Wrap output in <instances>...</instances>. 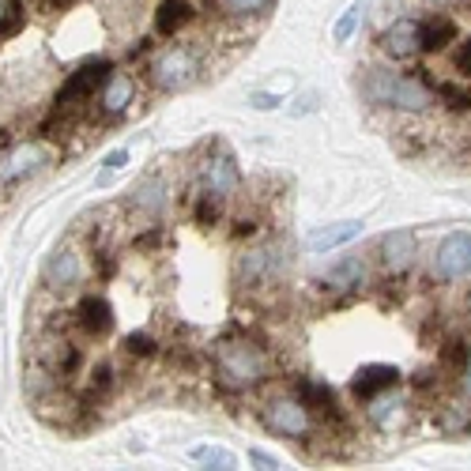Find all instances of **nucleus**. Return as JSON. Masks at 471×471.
<instances>
[{
    "label": "nucleus",
    "instance_id": "obj_1",
    "mask_svg": "<svg viewBox=\"0 0 471 471\" xmlns=\"http://www.w3.org/2000/svg\"><path fill=\"white\" fill-rule=\"evenodd\" d=\"M359 87L369 106L404 110V113H426L434 106V91L419 76H399V72H389V68H366Z\"/></svg>",
    "mask_w": 471,
    "mask_h": 471
},
{
    "label": "nucleus",
    "instance_id": "obj_2",
    "mask_svg": "<svg viewBox=\"0 0 471 471\" xmlns=\"http://www.w3.org/2000/svg\"><path fill=\"white\" fill-rule=\"evenodd\" d=\"M216 374L231 389H249V384L268 377V354L249 339H226L216 351Z\"/></svg>",
    "mask_w": 471,
    "mask_h": 471
},
{
    "label": "nucleus",
    "instance_id": "obj_3",
    "mask_svg": "<svg viewBox=\"0 0 471 471\" xmlns=\"http://www.w3.org/2000/svg\"><path fill=\"white\" fill-rule=\"evenodd\" d=\"M196 72H200L196 53L189 46H170V49H163L159 57L148 61L144 80H148V87L163 91V95H174L181 87H189V83L196 80Z\"/></svg>",
    "mask_w": 471,
    "mask_h": 471
},
{
    "label": "nucleus",
    "instance_id": "obj_4",
    "mask_svg": "<svg viewBox=\"0 0 471 471\" xmlns=\"http://www.w3.org/2000/svg\"><path fill=\"white\" fill-rule=\"evenodd\" d=\"M264 426L279 437L298 441V437H306L313 430V415L298 396H276V399L264 404Z\"/></svg>",
    "mask_w": 471,
    "mask_h": 471
},
{
    "label": "nucleus",
    "instance_id": "obj_5",
    "mask_svg": "<svg viewBox=\"0 0 471 471\" xmlns=\"http://www.w3.org/2000/svg\"><path fill=\"white\" fill-rule=\"evenodd\" d=\"M110 72H113V61H106V57H95V61L80 65L76 72L65 80V87L57 91V106H61V110H72V106H80V103H87V98L110 80Z\"/></svg>",
    "mask_w": 471,
    "mask_h": 471
},
{
    "label": "nucleus",
    "instance_id": "obj_6",
    "mask_svg": "<svg viewBox=\"0 0 471 471\" xmlns=\"http://www.w3.org/2000/svg\"><path fill=\"white\" fill-rule=\"evenodd\" d=\"M283 268H287V256H283L279 246L249 249V253H241V261H238V283L249 291L268 287V283H276L283 276Z\"/></svg>",
    "mask_w": 471,
    "mask_h": 471
},
{
    "label": "nucleus",
    "instance_id": "obj_7",
    "mask_svg": "<svg viewBox=\"0 0 471 471\" xmlns=\"http://www.w3.org/2000/svg\"><path fill=\"white\" fill-rule=\"evenodd\" d=\"M434 276L445 279V283H456V279L471 276V234L467 231H452L437 246V253H434Z\"/></svg>",
    "mask_w": 471,
    "mask_h": 471
},
{
    "label": "nucleus",
    "instance_id": "obj_8",
    "mask_svg": "<svg viewBox=\"0 0 471 471\" xmlns=\"http://www.w3.org/2000/svg\"><path fill=\"white\" fill-rule=\"evenodd\" d=\"M76 328L83 336H91V339H106L113 332V324H118V317H113V306L106 302L103 294H83L80 302H76Z\"/></svg>",
    "mask_w": 471,
    "mask_h": 471
},
{
    "label": "nucleus",
    "instance_id": "obj_9",
    "mask_svg": "<svg viewBox=\"0 0 471 471\" xmlns=\"http://www.w3.org/2000/svg\"><path fill=\"white\" fill-rule=\"evenodd\" d=\"M381 53L389 57V61H411V57H419V19H396L392 27H384L381 38H377Z\"/></svg>",
    "mask_w": 471,
    "mask_h": 471
},
{
    "label": "nucleus",
    "instance_id": "obj_10",
    "mask_svg": "<svg viewBox=\"0 0 471 471\" xmlns=\"http://www.w3.org/2000/svg\"><path fill=\"white\" fill-rule=\"evenodd\" d=\"M42 279H46V287L53 291H68V287H76V283L83 279V261H80V253L72 246H61L49 261H46V272H42Z\"/></svg>",
    "mask_w": 471,
    "mask_h": 471
},
{
    "label": "nucleus",
    "instance_id": "obj_11",
    "mask_svg": "<svg viewBox=\"0 0 471 471\" xmlns=\"http://www.w3.org/2000/svg\"><path fill=\"white\" fill-rule=\"evenodd\" d=\"M381 264L389 268L392 276H404L411 261H415V253H419V238L411 234V231H392V234H384L381 238Z\"/></svg>",
    "mask_w": 471,
    "mask_h": 471
},
{
    "label": "nucleus",
    "instance_id": "obj_12",
    "mask_svg": "<svg viewBox=\"0 0 471 471\" xmlns=\"http://www.w3.org/2000/svg\"><path fill=\"white\" fill-rule=\"evenodd\" d=\"M396 384H399V369L384 366V362H374V366H362L359 374L351 377V392H354V399H366V404H369L374 396L396 389Z\"/></svg>",
    "mask_w": 471,
    "mask_h": 471
},
{
    "label": "nucleus",
    "instance_id": "obj_13",
    "mask_svg": "<svg viewBox=\"0 0 471 471\" xmlns=\"http://www.w3.org/2000/svg\"><path fill=\"white\" fill-rule=\"evenodd\" d=\"M196 19V4L193 0H159V8L151 11V27L159 38H174L185 27Z\"/></svg>",
    "mask_w": 471,
    "mask_h": 471
},
{
    "label": "nucleus",
    "instance_id": "obj_14",
    "mask_svg": "<svg viewBox=\"0 0 471 471\" xmlns=\"http://www.w3.org/2000/svg\"><path fill=\"white\" fill-rule=\"evenodd\" d=\"M204 185H208V193H211V196H219V200L238 196V189H241L238 163H234L226 151H219L216 159H208V166H204Z\"/></svg>",
    "mask_w": 471,
    "mask_h": 471
},
{
    "label": "nucleus",
    "instance_id": "obj_15",
    "mask_svg": "<svg viewBox=\"0 0 471 471\" xmlns=\"http://www.w3.org/2000/svg\"><path fill=\"white\" fill-rule=\"evenodd\" d=\"M366 279H369V268H366L362 256H344V261L332 264L321 276V287L332 291V294H351V291H359Z\"/></svg>",
    "mask_w": 471,
    "mask_h": 471
},
{
    "label": "nucleus",
    "instance_id": "obj_16",
    "mask_svg": "<svg viewBox=\"0 0 471 471\" xmlns=\"http://www.w3.org/2000/svg\"><path fill=\"white\" fill-rule=\"evenodd\" d=\"M294 396L302 399V404H306L309 411H317V415H324V419H339V422H344V411H339V399H336V392L328 389L324 381L298 377V381H294Z\"/></svg>",
    "mask_w": 471,
    "mask_h": 471
},
{
    "label": "nucleus",
    "instance_id": "obj_17",
    "mask_svg": "<svg viewBox=\"0 0 471 471\" xmlns=\"http://www.w3.org/2000/svg\"><path fill=\"white\" fill-rule=\"evenodd\" d=\"M456 42V19L452 16H426L419 19V53H441Z\"/></svg>",
    "mask_w": 471,
    "mask_h": 471
},
{
    "label": "nucleus",
    "instance_id": "obj_18",
    "mask_svg": "<svg viewBox=\"0 0 471 471\" xmlns=\"http://www.w3.org/2000/svg\"><path fill=\"white\" fill-rule=\"evenodd\" d=\"M133 91H136V83L128 80L125 72H110L106 87H103V98H98V110H103L106 118H118V113H125L128 103H133Z\"/></svg>",
    "mask_w": 471,
    "mask_h": 471
},
{
    "label": "nucleus",
    "instance_id": "obj_19",
    "mask_svg": "<svg viewBox=\"0 0 471 471\" xmlns=\"http://www.w3.org/2000/svg\"><path fill=\"white\" fill-rule=\"evenodd\" d=\"M430 91L441 98L452 118H471V83H456V80H430Z\"/></svg>",
    "mask_w": 471,
    "mask_h": 471
},
{
    "label": "nucleus",
    "instance_id": "obj_20",
    "mask_svg": "<svg viewBox=\"0 0 471 471\" xmlns=\"http://www.w3.org/2000/svg\"><path fill=\"white\" fill-rule=\"evenodd\" d=\"M38 166H42V151H38V148H19V151H11L8 159H0V185H16V181H23L27 174H34Z\"/></svg>",
    "mask_w": 471,
    "mask_h": 471
},
{
    "label": "nucleus",
    "instance_id": "obj_21",
    "mask_svg": "<svg viewBox=\"0 0 471 471\" xmlns=\"http://www.w3.org/2000/svg\"><path fill=\"white\" fill-rule=\"evenodd\" d=\"M362 234V223H332V226H321V231H313L309 234V249L313 253H328V249H336V246H344V241L351 238H359Z\"/></svg>",
    "mask_w": 471,
    "mask_h": 471
},
{
    "label": "nucleus",
    "instance_id": "obj_22",
    "mask_svg": "<svg viewBox=\"0 0 471 471\" xmlns=\"http://www.w3.org/2000/svg\"><path fill=\"white\" fill-rule=\"evenodd\" d=\"M133 208H140L148 219H159L163 208H166V185H163L159 178L144 181V185H140V189L133 193Z\"/></svg>",
    "mask_w": 471,
    "mask_h": 471
},
{
    "label": "nucleus",
    "instance_id": "obj_23",
    "mask_svg": "<svg viewBox=\"0 0 471 471\" xmlns=\"http://www.w3.org/2000/svg\"><path fill=\"white\" fill-rule=\"evenodd\" d=\"M437 426L445 434H471V404H464V399H449V404L437 411Z\"/></svg>",
    "mask_w": 471,
    "mask_h": 471
},
{
    "label": "nucleus",
    "instance_id": "obj_24",
    "mask_svg": "<svg viewBox=\"0 0 471 471\" xmlns=\"http://www.w3.org/2000/svg\"><path fill=\"white\" fill-rule=\"evenodd\" d=\"M467 351H471V347H467L464 336H449L445 347H441V366L452 369V374H460L464 362H467Z\"/></svg>",
    "mask_w": 471,
    "mask_h": 471
},
{
    "label": "nucleus",
    "instance_id": "obj_25",
    "mask_svg": "<svg viewBox=\"0 0 471 471\" xmlns=\"http://www.w3.org/2000/svg\"><path fill=\"white\" fill-rule=\"evenodd\" d=\"M272 4L276 0H223V8L231 11L234 19H256V16H264Z\"/></svg>",
    "mask_w": 471,
    "mask_h": 471
},
{
    "label": "nucleus",
    "instance_id": "obj_26",
    "mask_svg": "<svg viewBox=\"0 0 471 471\" xmlns=\"http://www.w3.org/2000/svg\"><path fill=\"white\" fill-rule=\"evenodd\" d=\"M23 27V4L19 0H0V38L16 34Z\"/></svg>",
    "mask_w": 471,
    "mask_h": 471
},
{
    "label": "nucleus",
    "instance_id": "obj_27",
    "mask_svg": "<svg viewBox=\"0 0 471 471\" xmlns=\"http://www.w3.org/2000/svg\"><path fill=\"white\" fill-rule=\"evenodd\" d=\"M125 351L133 354V359H155V354H159V339L151 332H133L125 339Z\"/></svg>",
    "mask_w": 471,
    "mask_h": 471
},
{
    "label": "nucleus",
    "instance_id": "obj_28",
    "mask_svg": "<svg viewBox=\"0 0 471 471\" xmlns=\"http://www.w3.org/2000/svg\"><path fill=\"white\" fill-rule=\"evenodd\" d=\"M223 219V200L219 196H211V193H204L196 200V223L200 226H216Z\"/></svg>",
    "mask_w": 471,
    "mask_h": 471
},
{
    "label": "nucleus",
    "instance_id": "obj_29",
    "mask_svg": "<svg viewBox=\"0 0 471 471\" xmlns=\"http://www.w3.org/2000/svg\"><path fill=\"white\" fill-rule=\"evenodd\" d=\"M113 369L110 366H98V369H91V377H87V396H106L110 389H113Z\"/></svg>",
    "mask_w": 471,
    "mask_h": 471
},
{
    "label": "nucleus",
    "instance_id": "obj_30",
    "mask_svg": "<svg viewBox=\"0 0 471 471\" xmlns=\"http://www.w3.org/2000/svg\"><path fill=\"white\" fill-rule=\"evenodd\" d=\"M359 16H362V4H351L347 11H344V19L336 23V31H332V38L336 42H347L351 34H354V27H359Z\"/></svg>",
    "mask_w": 471,
    "mask_h": 471
},
{
    "label": "nucleus",
    "instance_id": "obj_31",
    "mask_svg": "<svg viewBox=\"0 0 471 471\" xmlns=\"http://www.w3.org/2000/svg\"><path fill=\"white\" fill-rule=\"evenodd\" d=\"M452 68L460 72V80L471 83V38L456 42V49H452Z\"/></svg>",
    "mask_w": 471,
    "mask_h": 471
},
{
    "label": "nucleus",
    "instance_id": "obj_32",
    "mask_svg": "<svg viewBox=\"0 0 471 471\" xmlns=\"http://www.w3.org/2000/svg\"><path fill=\"white\" fill-rule=\"evenodd\" d=\"M193 456L196 460H208V467H234V456L226 452V449H193Z\"/></svg>",
    "mask_w": 471,
    "mask_h": 471
},
{
    "label": "nucleus",
    "instance_id": "obj_33",
    "mask_svg": "<svg viewBox=\"0 0 471 471\" xmlns=\"http://www.w3.org/2000/svg\"><path fill=\"white\" fill-rule=\"evenodd\" d=\"M159 241H163V231L155 226V231H144L136 238V249H159Z\"/></svg>",
    "mask_w": 471,
    "mask_h": 471
},
{
    "label": "nucleus",
    "instance_id": "obj_34",
    "mask_svg": "<svg viewBox=\"0 0 471 471\" xmlns=\"http://www.w3.org/2000/svg\"><path fill=\"white\" fill-rule=\"evenodd\" d=\"M72 4H76V0H34L38 11H68Z\"/></svg>",
    "mask_w": 471,
    "mask_h": 471
},
{
    "label": "nucleus",
    "instance_id": "obj_35",
    "mask_svg": "<svg viewBox=\"0 0 471 471\" xmlns=\"http://www.w3.org/2000/svg\"><path fill=\"white\" fill-rule=\"evenodd\" d=\"M249 460H253L256 467H279L276 456H268V452H261V449H253V452H249Z\"/></svg>",
    "mask_w": 471,
    "mask_h": 471
},
{
    "label": "nucleus",
    "instance_id": "obj_36",
    "mask_svg": "<svg viewBox=\"0 0 471 471\" xmlns=\"http://www.w3.org/2000/svg\"><path fill=\"white\" fill-rule=\"evenodd\" d=\"M253 106H256V110H276L279 98H276V95H253Z\"/></svg>",
    "mask_w": 471,
    "mask_h": 471
},
{
    "label": "nucleus",
    "instance_id": "obj_37",
    "mask_svg": "<svg viewBox=\"0 0 471 471\" xmlns=\"http://www.w3.org/2000/svg\"><path fill=\"white\" fill-rule=\"evenodd\" d=\"M128 163V151H110L106 155V170H121Z\"/></svg>",
    "mask_w": 471,
    "mask_h": 471
},
{
    "label": "nucleus",
    "instance_id": "obj_38",
    "mask_svg": "<svg viewBox=\"0 0 471 471\" xmlns=\"http://www.w3.org/2000/svg\"><path fill=\"white\" fill-rule=\"evenodd\" d=\"M256 231V223L253 219H238V226H234V238H249Z\"/></svg>",
    "mask_w": 471,
    "mask_h": 471
},
{
    "label": "nucleus",
    "instance_id": "obj_39",
    "mask_svg": "<svg viewBox=\"0 0 471 471\" xmlns=\"http://www.w3.org/2000/svg\"><path fill=\"white\" fill-rule=\"evenodd\" d=\"M460 377H464V392H467V399H471V351H467V362H464V369H460Z\"/></svg>",
    "mask_w": 471,
    "mask_h": 471
},
{
    "label": "nucleus",
    "instance_id": "obj_40",
    "mask_svg": "<svg viewBox=\"0 0 471 471\" xmlns=\"http://www.w3.org/2000/svg\"><path fill=\"white\" fill-rule=\"evenodd\" d=\"M430 4H441V8H445V4H460V0H430Z\"/></svg>",
    "mask_w": 471,
    "mask_h": 471
},
{
    "label": "nucleus",
    "instance_id": "obj_41",
    "mask_svg": "<svg viewBox=\"0 0 471 471\" xmlns=\"http://www.w3.org/2000/svg\"><path fill=\"white\" fill-rule=\"evenodd\" d=\"M467 148H471V140H467Z\"/></svg>",
    "mask_w": 471,
    "mask_h": 471
}]
</instances>
